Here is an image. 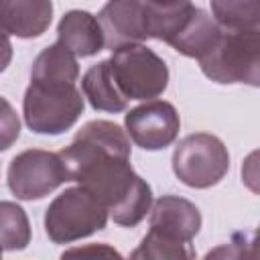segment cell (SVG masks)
I'll use <instances>...</instances> for the list:
<instances>
[{"label":"cell","instance_id":"cell-10","mask_svg":"<svg viewBox=\"0 0 260 260\" xmlns=\"http://www.w3.org/2000/svg\"><path fill=\"white\" fill-rule=\"evenodd\" d=\"M57 43L75 57H93L106 47V35L98 20L87 10H69L57 24Z\"/></svg>","mask_w":260,"mask_h":260},{"label":"cell","instance_id":"cell-11","mask_svg":"<svg viewBox=\"0 0 260 260\" xmlns=\"http://www.w3.org/2000/svg\"><path fill=\"white\" fill-rule=\"evenodd\" d=\"M53 20V4L49 0H2V30L18 39L41 37Z\"/></svg>","mask_w":260,"mask_h":260},{"label":"cell","instance_id":"cell-6","mask_svg":"<svg viewBox=\"0 0 260 260\" xmlns=\"http://www.w3.org/2000/svg\"><path fill=\"white\" fill-rule=\"evenodd\" d=\"M171 162L173 173L181 183L193 189H209L225 177L230 169V152L215 134L195 132L175 146Z\"/></svg>","mask_w":260,"mask_h":260},{"label":"cell","instance_id":"cell-19","mask_svg":"<svg viewBox=\"0 0 260 260\" xmlns=\"http://www.w3.org/2000/svg\"><path fill=\"white\" fill-rule=\"evenodd\" d=\"M246 260H260V225L246 240Z\"/></svg>","mask_w":260,"mask_h":260},{"label":"cell","instance_id":"cell-8","mask_svg":"<svg viewBox=\"0 0 260 260\" xmlns=\"http://www.w3.org/2000/svg\"><path fill=\"white\" fill-rule=\"evenodd\" d=\"M124 126L136 146L144 150H162L177 140L181 118L171 102L152 100L126 112Z\"/></svg>","mask_w":260,"mask_h":260},{"label":"cell","instance_id":"cell-12","mask_svg":"<svg viewBox=\"0 0 260 260\" xmlns=\"http://www.w3.org/2000/svg\"><path fill=\"white\" fill-rule=\"evenodd\" d=\"M150 228L193 240L201 228V211L195 203L179 195H162L152 203Z\"/></svg>","mask_w":260,"mask_h":260},{"label":"cell","instance_id":"cell-5","mask_svg":"<svg viewBox=\"0 0 260 260\" xmlns=\"http://www.w3.org/2000/svg\"><path fill=\"white\" fill-rule=\"evenodd\" d=\"M110 69L126 100L152 102L169 85V67L146 45H124L112 51Z\"/></svg>","mask_w":260,"mask_h":260},{"label":"cell","instance_id":"cell-13","mask_svg":"<svg viewBox=\"0 0 260 260\" xmlns=\"http://www.w3.org/2000/svg\"><path fill=\"white\" fill-rule=\"evenodd\" d=\"M81 91H83V95L87 98V102H89V106L93 110L114 112V114L126 110L128 100L118 89L108 59L91 65L83 73V77H81Z\"/></svg>","mask_w":260,"mask_h":260},{"label":"cell","instance_id":"cell-9","mask_svg":"<svg viewBox=\"0 0 260 260\" xmlns=\"http://www.w3.org/2000/svg\"><path fill=\"white\" fill-rule=\"evenodd\" d=\"M98 20L106 35V47L116 51L124 45L148 41V10L140 0H112L102 6Z\"/></svg>","mask_w":260,"mask_h":260},{"label":"cell","instance_id":"cell-17","mask_svg":"<svg viewBox=\"0 0 260 260\" xmlns=\"http://www.w3.org/2000/svg\"><path fill=\"white\" fill-rule=\"evenodd\" d=\"M246 240L248 236L238 232L228 244H219L211 248L203 260H246Z\"/></svg>","mask_w":260,"mask_h":260},{"label":"cell","instance_id":"cell-3","mask_svg":"<svg viewBox=\"0 0 260 260\" xmlns=\"http://www.w3.org/2000/svg\"><path fill=\"white\" fill-rule=\"evenodd\" d=\"M211 14L219 26V39L199 61L203 75L223 85L260 87V2L213 0Z\"/></svg>","mask_w":260,"mask_h":260},{"label":"cell","instance_id":"cell-2","mask_svg":"<svg viewBox=\"0 0 260 260\" xmlns=\"http://www.w3.org/2000/svg\"><path fill=\"white\" fill-rule=\"evenodd\" d=\"M79 65L61 43L45 47L30 67V83L22 98V116L37 134H63L83 114V95L75 87Z\"/></svg>","mask_w":260,"mask_h":260},{"label":"cell","instance_id":"cell-7","mask_svg":"<svg viewBox=\"0 0 260 260\" xmlns=\"http://www.w3.org/2000/svg\"><path fill=\"white\" fill-rule=\"evenodd\" d=\"M6 181L16 199L37 201L69 181V173L59 152L28 148L10 160Z\"/></svg>","mask_w":260,"mask_h":260},{"label":"cell","instance_id":"cell-14","mask_svg":"<svg viewBox=\"0 0 260 260\" xmlns=\"http://www.w3.org/2000/svg\"><path fill=\"white\" fill-rule=\"evenodd\" d=\"M193 240L150 228L128 260H195Z\"/></svg>","mask_w":260,"mask_h":260},{"label":"cell","instance_id":"cell-15","mask_svg":"<svg viewBox=\"0 0 260 260\" xmlns=\"http://www.w3.org/2000/svg\"><path fill=\"white\" fill-rule=\"evenodd\" d=\"M2 215V248L4 252L24 250L30 242V223L24 209L12 201L0 203Z\"/></svg>","mask_w":260,"mask_h":260},{"label":"cell","instance_id":"cell-16","mask_svg":"<svg viewBox=\"0 0 260 260\" xmlns=\"http://www.w3.org/2000/svg\"><path fill=\"white\" fill-rule=\"evenodd\" d=\"M59 260H124V256L110 244L98 242V244H83L67 248Z\"/></svg>","mask_w":260,"mask_h":260},{"label":"cell","instance_id":"cell-1","mask_svg":"<svg viewBox=\"0 0 260 260\" xmlns=\"http://www.w3.org/2000/svg\"><path fill=\"white\" fill-rule=\"evenodd\" d=\"M69 181L87 189L122 228H136L152 207L150 185L130 165V138L110 120H91L59 150Z\"/></svg>","mask_w":260,"mask_h":260},{"label":"cell","instance_id":"cell-4","mask_svg":"<svg viewBox=\"0 0 260 260\" xmlns=\"http://www.w3.org/2000/svg\"><path fill=\"white\" fill-rule=\"evenodd\" d=\"M108 209L83 187H69L45 209V234L55 244L87 238L108 223Z\"/></svg>","mask_w":260,"mask_h":260},{"label":"cell","instance_id":"cell-18","mask_svg":"<svg viewBox=\"0 0 260 260\" xmlns=\"http://www.w3.org/2000/svg\"><path fill=\"white\" fill-rule=\"evenodd\" d=\"M242 183L248 191L260 195V148L252 150L244 160H242Z\"/></svg>","mask_w":260,"mask_h":260}]
</instances>
